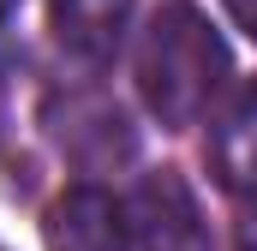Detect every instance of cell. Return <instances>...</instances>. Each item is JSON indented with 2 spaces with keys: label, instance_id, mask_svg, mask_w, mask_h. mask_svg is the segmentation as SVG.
Returning <instances> with one entry per match:
<instances>
[{
  "label": "cell",
  "instance_id": "obj_1",
  "mask_svg": "<svg viewBox=\"0 0 257 251\" xmlns=\"http://www.w3.org/2000/svg\"><path fill=\"white\" fill-rule=\"evenodd\" d=\"M227 72H233V54L192 0H168L138 42V90H144L150 114L174 132H186L209 114Z\"/></svg>",
  "mask_w": 257,
  "mask_h": 251
},
{
  "label": "cell",
  "instance_id": "obj_2",
  "mask_svg": "<svg viewBox=\"0 0 257 251\" xmlns=\"http://www.w3.org/2000/svg\"><path fill=\"white\" fill-rule=\"evenodd\" d=\"M42 120H48V132H54V144L66 150V162H78L84 174H108V168L132 162V150H138V132H132L126 108L108 102L102 90L54 96Z\"/></svg>",
  "mask_w": 257,
  "mask_h": 251
},
{
  "label": "cell",
  "instance_id": "obj_3",
  "mask_svg": "<svg viewBox=\"0 0 257 251\" xmlns=\"http://www.w3.org/2000/svg\"><path fill=\"white\" fill-rule=\"evenodd\" d=\"M126 221H132L138 251H215L209 221L197 209L192 186L174 168H156V174L138 180V191H132V203H126Z\"/></svg>",
  "mask_w": 257,
  "mask_h": 251
},
{
  "label": "cell",
  "instance_id": "obj_4",
  "mask_svg": "<svg viewBox=\"0 0 257 251\" xmlns=\"http://www.w3.org/2000/svg\"><path fill=\"white\" fill-rule=\"evenodd\" d=\"M132 221L126 203H114L102 186H72L48 209V251H126Z\"/></svg>",
  "mask_w": 257,
  "mask_h": 251
},
{
  "label": "cell",
  "instance_id": "obj_5",
  "mask_svg": "<svg viewBox=\"0 0 257 251\" xmlns=\"http://www.w3.org/2000/svg\"><path fill=\"white\" fill-rule=\"evenodd\" d=\"M132 24V0H54V36L66 54L90 66H108L126 42Z\"/></svg>",
  "mask_w": 257,
  "mask_h": 251
},
{
  "label": "cell",
  "instance_id": "obj_6",
  "mask_svg": "<svg viewBox=\"0 0 257 251\" xmlns=\"http://www.w3.org/2000/svg\"><path fill=\"white\" fill-rule=\"evenodd\" d=\"M209 156H215V180L227 191H239V197L257 191V84H245L233 96V108L215 120Z\"/></svg>",
  "mask_w": 257,
  "mask_h": 251
},
{
  "label": "cell",
  "instance_id": "obj_7",
  "mask_svg": "<svg viewBox=\"0 0 257 251\" xmlns=\"http://www.w3.org/2000/svg\"><path fill=\"white\" fill-rule=\"evenodd\" d=\"M227 12H233V24L257 42V0H227Z\"/></svg>",
  "mask_w": 257,
  "mask_h": 251
},
{
  "label": "cell",
  "instance_id": "obj_8",
  "mask_svg": "<svg viewBox=\"0 0 257 251\" xmlns=\"http://www.w3.org/2000/svg\"><path fill=\"white\" fill-rule=\"evenodd\" d=\"M239 245L257 251V191H251V209H245V221H239Z\"/></svg>",
  "mask_w": 257,
  "mask_h": 251
},
{
  "label": "cell",
  "instance_id": "obj_9",
  "mask_svg": "<svg viewBox=\"0 0 257 251\" xmlns=\"http://www.w3.org/2000/svg\"><path fill=\"white\" fill-rule=\"evenodd\" d=\"M12 6H18V0H0V18H6V12H12Z\"/></svg>",
  "mask_w": 257,
  "mask_h": 251
}]
</instances>
